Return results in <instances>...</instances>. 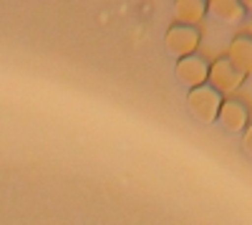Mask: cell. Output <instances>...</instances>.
<instances>
[{
    "instance_id": "cell-1",
    "label": "cell",
    "mask_w": 252,
    "mask_h": 225,
    "mask_svg": "<svg viewBox=\"0 0 252 225\" xmlns=\"http://www.w3.org/2000/svg\"><path fill=\"white\" fill-rule=\"evenodd\" d=\"M189 112L194 114V119L204 121V124H209V121H215L217 114H220V107H222V96L212 89V86H199V89H192L189 91Z\"/></svg>"
},
{
    "instance_id": "cell-2",
    "label": "cell",
    "mask_w": 252,
    "mask_h": 225,
    "mask_svg": "<svg viewBox=\"0 0 252 225\" xmlns=\"http://www.w3.org/2000/svg\"><path fill=\"white\" fill-rule=\"evenodd\" d=\"M242 78L245 76L229 64L227 58H220V61H215V64L209 66V84H212V89L217 94H232L235 89H240Z\"/></svg>"
},
{
    "instance_id": "cell-3",
    "label": "cell",
    "mask_w": 252,
    "mask_h": 225,
    "mask_svg": "<svg viewBox=\"0 0 252 225\" xmlns=\"http://www.w3.org/2000/svg\"><path fill=\"white\" fill-rule=\"evenodd\" d=\"M199 46V31L194 26H172L169 33H166V48L172 53H177L179 58L194 56V48Z\"/></svg>"
},
{
    "instance_id": "cell-4",
    "label": "cell",
    "mask_w": 252,
    "mask_h": 225,
    "mask_svg": "<svg viewBox=\"0 0 252 225\" xmlns=\"http://www.w3.org/2000/svg\"><path fill=\"white\" fill-rule=\"evenodd\" d=\"M177 78L182 81L184 86H189V89L204 86V81L209 78V66H207V61H202L199 56L179 58V64H177Z\"/></svg>"
},
{
    "instance_id": "cell-5",
    "label": "cell",
    "mask_w": 252,
    "mask_h": 225,
    "mask_svg": "<svg viewBox=\"0 0 252 225\" xmlns=\"http://www.w3.org/2000/svg\"><path fill=\"white\" fill-rule=\"evenodd\" d=\"M217 119H220V124H222L227 132H240V129H245V124H247V109H245L242 101L227 99V101H222Z\"/></svg>"
},
{
    "instance_id": "cell-6",
    "label": "cell",
    "mask_w": 252,
    "mask_h": 225,
    "mask_svg": "<svg viewBox=\"0 0 252 225\" xmlns=\"http://www.w3.org/2000/svg\"><path fill=\"white\" fill-rule=\"evenodd\" d=\"M227 61L232 64L242 76H247L252 71V38L250 36H240L232 40V46H229V56Z\"/></svg>"
},
{
    "instance_id": "cell-7",
    "label": "cell",
    "mask_w": 252,
    "mask_h": 225,
    "mask_svg": "<svg viewBox=\"0 0 252 225\" xmlns=\"http://www.w3.org/2000/svg\"><path fill=\"white\" fill-rule=\"evenodd\" d=\"M207 3H199V0H184V3H177V20L182 26H194L197 20L204 15Z\"/></svg>"
},
{
    "instance_id": "cell-8",
    "label": "cell",
    "mask_w": 252,
    "mask_h": 225,
    "mask_svg": "<svg viewBox=\"0 0 252 225\" xmlns=\"http://www.w3.org/2000/svg\"><path fill=\"white\" fill-rule=\"evenodd\" d=\"M207 8L212 10L215 18L224 20V23H235V20L242 18V5L235 3V0H215V3H209Z\"/></svg>"
},
{
    "instance_id": "cell-9",
    "label": "cell",
    "mask_w": 252,
    "mask_h": 225,
    "mask_svg": "<svg viewBox=\"0 0 252 225\" xmlns=\"http://www.w3.org/2000/svg\"><path fill=\"white\" fill-rule=\"evenodd\" d=\"M242 147H245V152L252 157V124L247 127V132H245V139H242Z\"/></svg>"
},
{
    "instance_id": "cell-10",
    "label": "cell",
    "mask_w": 252,
    "mask_h": 225,
    "mask_svg": "<svg viewBox=\"0 0 252 225\" xmlns=\"http://www.w3.org/2000/svg\"><path fill=\"white\" fill-rule=\"evenodd\" d=\"M250 38H252V26H250Z\"/></svg>"
}]
</instances>
